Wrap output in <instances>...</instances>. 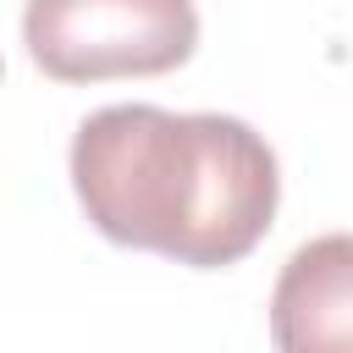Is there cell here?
Segmentation results:
<instances>
[{"label":"cell","mask_w":353,"mask_h":353,"mask_svg":"<svg viewBox=\"0 0 353 353\" xmlns=\"http://www.w3.org/2000/svg\"><path fill=\"white\" fill-rule=\"evenodd\" d=\"M270 342L281 353H353V232H325L281 265Z\"/></svg>","instance_id":"cell-3"},{"label":"cell","mask_w":353,"mask_h":353,"mask_svg":"<svg viewBox=\"0 0 353 353\" xmlns=\"http://www.w3.org/2000/svg\"><path fill=\"white\" fill-rule=\"evenodd\" d=\"M72 188L110 243L221 270L270 232L281 171L237 116L105 105L72 138Z\"/></svg>","instance_id":"cell-1"},{"label":"cell","mask_w":353,"mask_h":353,"mask_svg":"<svg viewBox=\"0 0 353 353\" xmlns=\"http://www.w3.org/2000/svg\"><path fill=\"white\" fill-rule=\"evenodd\" d=\"M22 44L55 83L160 77L199 44L193 0H28Z\"/></svg>","instance_id":"cell-2"}]
</instances>
